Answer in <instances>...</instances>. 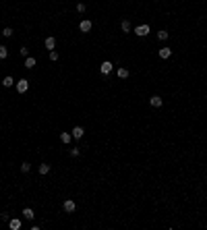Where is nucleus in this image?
Masks as SVG:
<instances>
[{
    "instance_id": "1",
    "label": "nucleus",
    "mask_w": 207,
    "mask_h": 230,
    "mask_svg": "<svg viewBox=\"0 0 207 230\" xmlns=\"http://www.w3.org/2000/svg\"><path fill=\"white\" fill-rule=\"evenodd\" d=\"M15 87H17V91L19 93H25L27 89H29V81L27 79H19L17 83H15Z\"/></svg>"
},
{
    "instance_id": "2",
    "label": "nucleus",
    "mask_w": 207,
    "mask_h": 230,
    "mask_svg": "<svg viewBox=\"0 0 207 230\" xmlns=\"http://www.w3.org/2000/svg\"><path fill=\"white\" fill-rule=\"evenodd\" d=\"M112 69H114V64H112L110 60H104L102 67H100V73H102V75H110V73H112Z\"/></svg>"
},
{
    "instance_id": "3",
    "label": "nucleus",
    "mask_w": 207,
    "mask_h": 230,
    "mask_svg": "<svg viewBox=\"0 0 207 230\" xmlns=\"http://www.w3.org/2000/svg\"><path fill=\"white\" fill-rule=\"evenodd\" d=\"M91 27H93V23L89 21V19H83V21L79 23V29L83 31V33H89V31H91Z\"/></svg>"
},
{
    "instance_id": "4",
    "label": "nucleus",
    "mask_w": 207,
    "mask_h": 230,
    "mask_svg": "<svg viewBox=\"0 0 207 230\" xmlns=\"http://www.w3.org/2000/svg\"><path fill=\"white\" fill-rule=\"evenodd\" d=\"M62 207H64V211H66V214H73V211L77 209V203H75L73 199H66V201L62 203Z\"/></svg>"
},
{
    "instance_id": "5",
    "label": "nucleus",
    "mask_w": 207,
    "mask_h": 230,
    "mask_svg": "<svg viewBox=\"0 0 207 230\" xmlns=\"http://www.w3.org/2000/svg\"><path fill=\"white\" fill-rule=\"evenodd\" d=\"M135 33L139 37H145V35L149 33V25H137V29H135Z\"/></svg>"
},
{
    "instance_id": "6",
    "label": "nucleus",
    "mask_w": 207,
    "mask_h": 230,
    "mask_svg": "<svg viewBox=\"0 0 207 230\" xmlns=\"http://www.w3.org/2000/svg\"><path fill=\"white\" fill-rule=\"evenodd\" d=\"M161 104H164V100H161L160 95H151V98H149V106H151V108H160Z\"/></svg>"
},
{
    "instance_id": "7",
    "label": "nucleus",
    "mask_w": 207,
    "mask_h": 230,
    "mask_svg": "<svg viewBox=\"0 0 207 230\" xmlns=\"http://www.w3.org/2000/svg\"><path fill=\"white\" fill-rule=\"evenodd\" d=\"M44 44H46V48H48V50H54V48H56V39H54V35H48Z\"/></svg>"
},
{
    "instance_id": "8",
    "label": "nucleus",
    "mask_w": 207,
    "mask_h": 230,
    "mask_svg": "<svg viewBox=\"0 0 207 230\" xmlns=\"http://www.w3.org/2000/svg\"><path fill=\"white\" fill-rule=\"evenodd\" d=\"M70 133H73V137H75V139H83V135H85L83 127H75L73 131H70Z\"/></svg>"
},
{
    "instance_id": "9",
    "label": "nucleus",
    "mask_w": 207,
    "mask_h": 230,
    "mask_svg": "<svg viewBox=\"0 0 207 230\" xmlns=\"http://www.w3.org/2000/svg\"><path fill=\"white\" fill-rule=\"evenodd\" d=\"M116 75H118V79H127L128 75V69H124V67H118V70H116Z\"/></svg>"
},
{
    "instance_id": "10",
    "label": "nucleus",
    "mask_w": 207,
    "mask_h": 230,
    "mask_svg": "<svg viewBox=\"0 0 207 230\" xmlns=\"http://www.w3.org/2000/svg\"><path fill=\"white\" fill-rule=\"evenodd\" d=\"M170 56H172V50H170V48H160V58L168 60Z\"/></svg>"
},
{
    "instance_id": "11",
    "label": "nucleus",
    "mask_w": 207,
    "mask_h": 230,
    "mask_svg": "<svg viewBox=\"0 0 207 230\" xmlns=\"http://www.w3.org/2000/svg\"><path fill=\"white\" fill-rule=\"evenodd\" d=\"M8 226H11V230H19V228H21V220H19V218H12L11 222H8Z\"/></svg>"
},
{
    "instance_id": "12",
    "label": "nucleus",
    "mask_w": 207,
    "mask_h": 230,
    "mask_svg": "<svg viewBox=\"0 0 207 230\" xmlns=\"http://www.w3.org/2000/svg\"><path fill=\"white\" fill-rule=\"evenodd\" d=\"M35 62H37V60H35L33 56H27V58H25V69H33Z\"/></svg>"
},
{
    "instance_id": "13",
    "label": "nucleus",
    "mask_w": 207,
    "mask_h": 230,
    "mask_svg": "<svg viewBox=\"0 0 207 230\" xmlns=\"http://www.w3.org/2000/svg\"><path fill=\"white\" fill-rule=\"evenodd\" d=\"M23 218H27V220H33L35 216H33V209L31 207H25L23 209Z\"/></svg>"
},
{
    "instance_id": "14",
    "label": "nucleus",
    "mask_w": 207,
    "mask_h": 230,
    "mask_svg": "<svg viewBox=\"0 0 207 230\" xmlns=\"http://www.w3.org/2000/svg\"><path fill=\"white\" fill-rule=\"evenodd\" d=\"M37 172H39V174H48V172H50V164H39Z\"/></svg>"
},
{
    "instance_id": "15",
    "label": "nucleus",
    "mask_w": 207,
    "mask_h": 230,
    "mask_svg": "<svg viewBox=\"0 0 207 230\" xmlns=\"http://www.w3.org/2000/svg\"><path fill=\"white\" fill-rule=\"evenodd\" d=\"M70 137H73V133H60V141L62 143H70Z\"/></svg>"
},
{
    "instance_id": "16",
    "label": "nucleus",
    "mask_w": 207,
    "mask_h": 230,
    "mask_svg": "<svg viewBox=\"0 0 207 230\" xmlns=\"http://www.w3.org/2000/svg\"><path fill=\"white\" fill-rule=\"evenodd\" d=\"M120 29H122L124 33H128V31H131V21H127V19H124V21L120 23Z\"/></svg>"
},
{
    "instance_id": "17",
    "label": "nucleus",
    "mask_w": 207,
    "mask_h": 230,
    "mask_svg": "<svg viewBox=\"0 0 207 230\" xmlns=\"http://www.w3.org/2000/svg\"><path fill=\"white\" fill-rule=\"evenodd\" d=\"M2 85H4V87H12V85H15V79H12V77H4Z\"/></svg>"
},
{
    "instance_id": "18",
    "label": "nucleus",
    "mask_w": 207,
    "mask_h": 230,
    "mask_svg": "<svg viewBox=\"0 0 207 230\" xmlns=\"http://www.w3.org/2000/svg\"><path fill=\"white\" fill-rule=\"evenodd\" d=\"M168 35H170V33H168L166 29H161V31H158V37H160L161 42H166V39H168Z\"/></svg>"
},
{
    "instance_id": "19",
    "label": "nucleus",
    "mask_w": 207,
    "mask_h": 230,
    "mask_svg": "<svg viewBox=\"0 0 207 230\" xmlns=\"http://www.w3.org/2000/svg\"><path fill=\"white\" fill-rule=\"evenodd\" d=\"M6 56H8V48H6V46H0V58L4 60Z\"/></svg>"
},
{
    "instance_id": "20",
    "label": "nucleus",
    "mask_w": 207,
    "mask_h": 230,
    "mask_svg": "<svg viewBox=\"0 0 207 230\" xmlns=\"http://www.w3.org/2000/svg\"><path fill=\"white\" fill-rule=\"evenodd\" d=\"M48 58H50L52 62H56V60H58V52H56V50H50V54H48Z\"/></svg>"
},
{
    "instance_id": "21",
    "label": "nucleus",
    "mask_w": 207,
    "mask_h": 230,
    "mask_svg": "<svg viewBox=\"0 0 207 230\" xmlns=\"http://www.w3.org/2000/svg\"><path fill=\"white\" fill-rule=\"evenodd\" d=\"M29 170H31V164L29 162H23L21 164V172H29Z\"/></svg>"
},
{
    "instance_id": "22",
    "label": "nucleus",
    "mask_w": 207,
    "mask_h": 230,
    "mask_svg": "<svg viewBox=\"0 0 207 230\" xmlns=\"http://www.w3.org/2000/svg\"><path fill=\"white\" fill-rule=\"evenodd\" d=\"M2 35H4V37H11V35H12V29H11V27H4V29H2Z\"/></svg>"
},
{
    "instance_id": "23",
    "label": "nucleus",
    "mask_w": 207,
    "mask_h": 230,
    "mask_svg": "<svg viewBox=\"0 0 207 230\" xmlns=\"http://www.w3.org/2000/svg\"><path fill=\"white\" fill-rule=\"evenodd\" d=\"M79 153H81V151H79V147H73V149H70V156H73V158H77Z\"/></svg>"
},
{
    "instance_id": "24",
    "label": "nucleus",
    "mask_w": 207,
    "mask_h": 230,
    "mask_svg": "<svg viewBox=\"0 0 207 230\" xmlns=\"http://www.w3.org/2000/svg\"><path fill=\"white\" fill-rule=\"evenodd\" d=\"M21 56H23V58L29 56V50H27V48H21Z\"/></svg>"
},
{
    "instance_id": "25",
    "label": "nucleus",
    "mask_w": 207,
    "mask_h": 230,
    "mask_svg": "<svg viewBox=\"0 0 207 230\" xmlns=\"http://www.w3.org/2000/svg\"><path fill=\"white\" fill-rule=\"evenodd\" d=\"M77 11H79V12H85V4H83V2H79V4H77Z\"/></svg>"
}]
</instances>
